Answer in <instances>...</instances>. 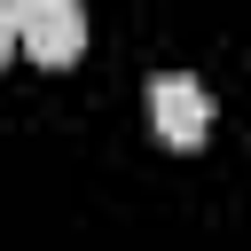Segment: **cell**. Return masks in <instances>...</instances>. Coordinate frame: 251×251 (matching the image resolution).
<instances>
[{
    "instance_id": "obj_1",
    "label": "cell",
    "mask_w": 251,
    "mask_h": 251,
    "mask_svg": "<svg viewBox=\"0 0 251 251\" xmlns=\"http://www.w3.org/2000/svg\"><path fill=\"white\" fill-rule=\"evenodd\" d=\"M149 118H157V133H165L173 149H196V141L212 133V94H204L188 71H165V78H149Z\"/></svg>"
},
{
    "instance_id": "obj_2",
    "label": "cell",
    "mask_w": 251,
    "mask_h": 251,
    "mask_svg": "<svg viewBox=\"0 0 251 251\" xmlns=\"http://www.w3.org/2000/svg\"><path fill=\"white\" fill-rule=\"evenodd\" d=\"M78 47H86L78 0H24V55H31V63L63 71V63H78Z\"/></svg>"
},
{
    "instance_id": "obj_3",
    "label": "cell",
    "mask_w": 251,
    "mask_h": 251,
    "mask_svg": "<svg viewBox=\"0 0 251 251\" xmlns=\"http://www.w3.org/2000/svg\"><path fill=\"white\" fill-rule=\"evenodd\" d=\"M8 47H24V8L0 0V63H8Z\"/></svg>"
}]
</instances>
